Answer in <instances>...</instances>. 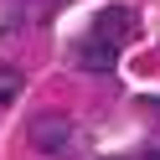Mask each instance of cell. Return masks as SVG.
I'll return each instance as SVG.
<instances>
[{
  "label": "cell",
  "instance_id": "obj_1",
  "mask_svg": "<svg viewBox=\"0 0 160 160\" xmlns=\"http://www.w3.org/2000/svg\"><path fill=\"white\" fill-rule=\"evenodd\" d=\"M31 145L42 150V155H62V150L72 145V124L57 119V114H42V119L31 124Z\"/></svg>",
  "mask_w": 160,
  "mask_h": 160
},
{
  "label": "cell",
  "instance_id": "obj_2",
  "mask_svg": "<svg viewBox=\"0 0 160 160\" xmlns=\"http://www.w3.org/2000/svg\"><path fill=\"white\" fill-rule=\"evenodd\" d=\"M78 67H83V72H108V67H114V42H103V36L78 42Z\"/></svg>",
  "mask_w": 160,
  "mask_h": 160
},
{
  "label": "cell",
  "instance_id": "obj_3",
  "mask_svg": "<svg viewBox=\"0 0 160 160\" xmlns=\"http://www.w3.org/2000/svg\"><path fill=\"white\" fill-rule=\"evenodd\" d=\"M129 31H134V16H129L124 5H108L93 21V36H103V42H119V36H129Z\"/></svg>",
  "mask_w": 160,
  "mask_h": 160
},
{
  "label": "cell",
  "instance_id": "obj_4",
  "mask_svg": "<svg viewBox=\"0 0 160 160\" xmlns=\"http://www.w3.org/2000/svg\"><path fill=\"white\" fill-rule=\"evenodd\" d=\"M16 93H21V72L16 67H0V103H11Z\"/></svg>",
  "mask_w": 160,
  "mask_h": 160
},
{
  "label": "cell",
  "instance_id": "obj_5",
  "mask_svg": "<svg viewBox=\"0 0 160 160\" xmlns=\"http://www.w3.org/2000/svg\"><path fill=\"white\" fill-rule=\"evenodd\" d=\"M145 160H160V150H150V155H145Z\"/></svg>",
  "mask_w": 160,
  "mask_h": 160
}]
</instances>
